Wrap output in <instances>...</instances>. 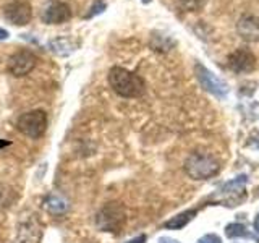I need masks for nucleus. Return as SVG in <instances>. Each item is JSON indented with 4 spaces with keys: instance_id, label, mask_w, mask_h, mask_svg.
I'll return each instance as SVG.
<instances>
[{
    "instance_id": "f257e3e1",
    "label": "nucleus",
    "mask_w": 259,
    "mask_h": 243,
    "mask_svg": "<svg viewBox=\"0 0 259 243\" xmlns=\"http://www.w3.org/2000/svg\"><path fill=\"white\" fill-rule=\"evenodd\" d=\"M109 83L110 88L121 97H140L146 85L141 76L121 67H113L109 71Z\"/></svg>"
},
{
    "instance_id": "f03ea898",
    "label": "nucleus",
    "mask_w": 259,
    "mask_h": 243,
    "mask_svg": "<svg viewBox=\"0 0 259 243\" xmlns=\"http://www.w3.org/2000/svg\"><path fill=\"white\" fill-rule=\"evenodd\" d=\"M185 170L191 178H194V180H202V178H209L215 175L219 170V164L212 156H209V154L194 152L186 159Z\"/></svg>"
},
{
    "instance_id": "7ed1b4c3",
    "label": "nucleus",
    "mask_w": 259,
    "mask_h": 243,
    "mask_svg": "<svg viewBox=\"0 0 259 243\" xmlns=\"http://www.w3.org/2000/svg\"><path fill=\"white\" fill-rule=\"evenodd\" d=\"M16 127H18V130L24 136L37 140L47 130V113L40 109L21 113L18 120H16Z\"/></svg>"
},
{
    "instance_id": "20e7f679",
    "label": "nucleus",
    "mask_w": 259,
    "mask_h": 243,
    "mask_svg": "<svg viewBox=\"0 0 259 243\" xmlns=\"http://www.w3.org/2000/svg\"><path fill=\"white\" fill-rule=\"evenodd\" d=\"M125 222V209L118 202H109L96 217V224L102 232H118Z\"/></svg>"
},
{
    "instance_id": "39448f33",
    "label": "nucleus",
    "mask_w": 259,
    "mask_h": 243,
    "mask_svg": "<svg viewBox=\"0 0 259 243\" xmlns=\"http://www.w3.org/2000/svg\"><path fill=\"white\" fill-rule=\"evenodd\" d=\"M248 182V177L246 175H238L237 178L233 180L227 182L221 186V190L215 194V199L224 202V206H237L240 201H243L245 198V186Z\"/></svg>"
},
{
    "instance_id": "423d86ee",
    "label": "nucleus",
    "mask_w": 259,
    "mask_h": 243,
    "mask_svg": "<svg viewBox=\"0 0 259 243\" xmlns=\"http://www.w3.org/2000/svg\"><path fill=\"white\" fill-rule=\"evenodd\" d=\"M37 63V57L32 51H28V49H21V51L15 52L10 59H8V65L7 68L12 73L13 76H26L34 70Z\"/></svg>"
},
{
    "instance_id": "0eeeda50",
    "label": "nucleus",
    "mask_w": 259,
    "mask_h": 243,
    "mask_svg": "<svg viewBox=\"0 0 259 243\" xmlns=\"http://www.w3.org/2000/svg\"><path fill=\"white\" fill-rule=\"evenodd\" d=\"M4 16L15 26H24L32 18V7L26 0H13L5 5Z\"/></svg>"
},
{
    "instance_id": "6e6552de",
    "label": "nucleus",
    "mask_w": 259,
    "mask_h": 243,
    "mask_svg": "<svg viewBox=\"0 0 259 243\" xmlns=\"http://www.w3.org/2000/svg\"><path fill=\"white\" fill-rule=\"evenodd\" d=\"M196 76L199 79L201 86L206 89L207 93L214 94L215 97H224L229 94V86H227L221 78H217L214 73H210L206 67H202V65H196Z\"/></svg>"
},
{
    "instance_id": "1a4fd4ad",
    "label": "nucleus",
    "mask_w": 259,
    "mask_h": 243,
    "mask_svg": "<svg viewBox=\"0 0 259 243\" xmlns=\"http://www.w3.org/2000/svg\"><path fill=\"white\" fill-rule=\"evenodd\" d=\"M70 18H71V10L68 4L60 2V0H54L42 12V21L46 24H62L67 23Z\"/></svg>"
},
{
    "instance_id": "9d476101",
    "label": "nucleus",
    "mask_w": 259,
    "mask_h": 243,
    "mask_svg": "<svg viewBox=\"0 0 259 243\" xmlns=\"http://www.w3.org/2000/svg\"><path fill=\"white\" fill-rule=\"evenodd\" d=\"M256 59L248 49H238L229 57V68L235 73H248L254 68Z\"/></svg>"
},
{
    "instance_id": "9b49d317",
    "label": "nucleus",
    "mask_w": 259,
    "mask_h": 243,
    "mask_svg": "<svg viewBox=\"0 0 259 243\" xmlns=\"http://www.w3.org/2000/svg\"><path fill=\"white\" fill-rule=\"evenodd\" d=\"M237 31L241 39L248 43H257L259 40V20L251 15L241 16L237 23Z\"/></svg>"
},
{
    "instance_id": "f8f14e48",
    "label": "nucleus",
    "mask_w": 259,
    "mask_h": 243,
    "mask_svg": "<svg viewBox=\"0 0 259 243\" xmlns=\"http://www.w3.org/2000/svg\"><path fill=\"white\" fill-rule=\"evenodd\" d=\"M47 47L51 49V52L60 57H68L78 49V43L73 40L68 36H60V37H54L47 43Z\"/></svg>"
},
{
    "instance_id": "ddd939ff",
    "label": "nucleus",
    "mask_w": 259,
    "mask_h": 243,
    "mask_svg": "<svg viewBox=\"0 0 259 243\" xmlns=\"http://www.w3.org/2000/svg\"><path fill=\"white\" fill-rule=\"evenodd\" d=\"M44 206H46V209L51 214H54V216H62V214H65L68 211V201L65 199L62 194L52 193V194H49V196L46 198Z\"/></svg>"
},
{
    "instance_id": "4468645a",
    "label": "nucleus",
    "mask_w": 259,
    "mask_h": 243,
    "mask_svg": "<svg viewBox=\"0 0 259 243\" xmlns=\"http://www.w3.org/2000/svg\"><path fill=\"white\" fill-rule=\"evenodd\" d=\"M196 216V209H191V211H185V213L178 214L175 217H172L170 221H167L164 224L165 229H174V230H178V229H183V227L188 224L191 219Z\"/></svg>"
},
{
    "instance_id": "2eb2a0df",
    "label": "nucleus",
    "mask_w": 259,
    "mask_h": 243,
    "mask_svg": "<svg viewBox=\"0 0 259 243\" xmlns=\"http://www.w3.org/2000/svg\"><path fill=\"white\" fill-rule=\"evenodd\" d=\"M225 235L229 238H237V237H249V233L246 232V227L241 224H230L227 225Z\"/></svg>"
},
{
    "instance_id": "dca6fc26",
    "label": "nucleus",
    "mask_w": 259,
    "mask_h": 243,
    "mask_svg": "<svg viewBox=\"0 0 259 243\" xmlns=\"http://www.w3.org/2000/svg\"><path fill=\"white\" fill-rule=\"evenodd\" d=\"M206 0H182V7L186 12H194L204 5Z\"/></svg>"
},
{
    "instance_id": "f3484780",
    "label": "nucleus",
    "mask_w": 259,
    "mask_h": 243,
    "mask_svg": "<svg viewBox=\"0 0 259 243\" xmlns=\"http://www.w3.org/2000/svg\"><path fill=\"white\" fill-rule=\"evenodd\" d=\"M104 10H105V4L101 2V0H97V2L91 7V10H89V13L86 15V18H93V16L102 13Z\"/></svg>"
},
{
    "instance_id": "a211bd4d",
    "label": "nucleus",
    "mask_w": 259,
    "mask_h": 243,
    "mask_svg": "<svg viewBox=\"0 0 259 243\" xmlns=\"http://www.w3.org/2000/svg\"><path fill=\"white\" fill-rule=\"evenodd\" d=\"M198 243H222V240H221V237H217V235L209 233V235H204L202 238H199Z\"/></svg>"
},
{
    "instance_id": "6ab92c4d",
    "label": "nucleus",
    "mask_w": 259,
    "mask_h": 243,
    "mask_svg": "<svg viewBox=\"0 0 259 243\" xmlns=\"http://www.w3.org/2000/svg\"><path fill=\"white\" fill-rule=\"evenodd\" d=\"M157 243H180V241H178V240H174V238H170V237H162V238H159Z\"/></svg>"
},
{
    "instance_id": "aec40b11",
    "label": "nucleus",
    "mask_w": 259,
    "mask_h": 243,
    "mask_svg": "<svg viewBox=\"0 0 259 243\" xmlns=\"http://www.w3.org/2000/svg\"><path fill=\"white\" fill-rule=\"evenodd\" d=\"M7 37H8V31L0 28V40H2V39H7Z\"/></svg>"
},
{
    "instance_id": "412c9836",
    "label": "nucleus",
    "mask_w": 259,
    "mask_h": 243,
    "mask_svg": "<svg viewBox=\"0 0 259 243\" xmlns=\"http://www.w3.org/2000/svg\"><path fill=\"white\" fill-rule=\"evenodd\" d=\"M146 240V237L144 235H141V237H138V238H135V240H132V241H128V243H143Z\"/></svg>"
},
{
    "instance_id": "4be33fe9",
    "label": "nucleus",
    "mask_w": 259,
    "mask_h": 243,
    "mask_svg": "<svg viewBox=\"0 0 259 243\" xmlns=\"http://www.w3.org/2000/svg\"><path fill=\"white\" fill-rule=\"evenodd\" d=\"M254 230L259 233V214L256 216V219H254Z\"/></svg>"
},
{
    "instance_id": "5701e85b",
    "label": "nucleus",
    "mask_w": 259,
    "mask_h": 243,
    "mask_svg": "<svg viewBox=\"0 0 259 243\" xmlns=\"http://www.w3.org/2000/svg\"><path fill=\"white\" fill-rule=\"evenodd\" d=\"M8 144H10L8 141H2V140H0V148H4V146H8Z\"/></svg>"
},
{
    "instance_id": "b1692460",
    "label": "nucleus",
    "mask_w": 259,
    "mask_h": 243,
    "mask_svg": "<svg viewBox=\"0 0 259 243\" xmlns=\"http://www.w3.org/2000/svg\"><path fill=\"white\" fill-rule=\"evenodd\" d=\"M141 2H143V4H149V2H151V0H141Z\"/></svg>"
}]
</instances>
